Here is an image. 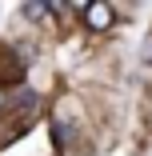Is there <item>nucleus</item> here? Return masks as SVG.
<instances>
[{
    "label": "nucleus",
    "mask_w": 152,
    "mask_h": 156,
    "mask_svg": "<svg viewBox=\"0 0 152 156\" xmlns=\"http://www.w3.org/2000/svg\"><path fill=\"white\" fill-rule=\"evenodd\" d=\"M112 20H116V12H112L108 4H100V0L84 8V24H88V28H96V32H104V28H112Z\"/></svg>",
    "instance_id": "f257e3e1"
},
{
    "label": "nucleus",
    "mask_w": 152,
    "mask_h": 156,
    "mask_svg": "<svg viewBox=\"0 0 152 156\" xmlns=\"http://www.w3.org/2000/svg\"><path fill=\"white\" fill-rule=\"evenodd\" d=\"M20 76H24V64L16 60V52H12V48H0V80L20 84Z\"/></svg>",
    "instance_id": "f03ea898"
},
{
    "label": "nucleus",
    "mask_w": 152,
    "mask_h": 156,
    "mask_svg": "<svg viewBox=\"0 0 152 156\" xmlns=\"http://www.w3.org/2000/svg\"><path fill=\"white\" fill-rule=\"evenodd\" d=\"M140 60H144V64H152V32H148L144 44H140Z\"/></svg>",
    "instance_id": "20e7f679"
},
{
    "label": "nucleus",
    "mask_w": 152,
    "mask_h": 156,
    "mask_svg": "<svg viewBox=\"0 0 152 156\" xmlns=\"http://www.w3.org/2000/svg\"><path fill=\"white\" fill-rule=\"evenodd\" d=\"M20 12H24L28 20H44V16H48V4H20Z\"/></svg>",
    "instance_id": "7ed1b4c3"
}]
</instances>
